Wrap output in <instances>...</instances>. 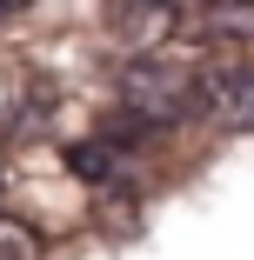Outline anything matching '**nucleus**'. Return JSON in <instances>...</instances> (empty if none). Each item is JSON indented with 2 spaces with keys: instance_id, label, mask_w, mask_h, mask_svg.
<instances>
[{
  "instance_id": "obj_1",
  "label": "nucleus",
  "mask_w": 254,
  "mask_h": 260,
  "mask_svg": "<svg viewBox=\"0 0 254 260\" xmlns=\"http://www.w3.org/2000/svg\"><path fill=\"white\" fill-rule=\"evenodd\" d=\"M121 100H127V127L140 134H154V127H174L201 107V87L181 60H154V54H140L127 74H121Z\"/></svg>"
},
{
  "instance_id": "obj_2",
  "label": "nucleus",
  "mask_w": 254,
  "mask_h": 260,
  "mask_svg": "<svg viewBox=\"0 0 254 260\" xmlns=\"http://www.w3.org/2000/svg\"><path fill=\"white\" fill-rule=\"evenodd\" d=\"M100 27H107V40L127 47V54H161L181 34V0H107V7H100Z\"/></svg>"
},
{
  "instance_id": "obj_3",
  "label": "nucleus",
  "mask_w": 254,
  "mask_h": 260,
  "mask_svg": "<svg viewBox=\"0 0 254 260\" xmlns=\"http://www.w3.org/2000/svg\"><path fill=\"white\" fill-rule=\"evenodd\" d=\"M201 114H214L234 134H254V67H221L201 80Z\"/></svg>"
},
{
  "instance_id": "obj_4",
  "label": "nucleus",
  "mask_w": 254,
  "mask_h": 260,
  "mask_svg": "<svg viewBox=\"0 0 254 260\" xmlns=\"http://www.w3.org/2000/svg\"><path fill=\"white\" fill-rule=\"evenodd\" d=\"M67 167H74L87 187H100V193H121V153H114V140H87V147H67Z\"/></svg>"
},
{
  "instance_id": "obj_5",
  "label": "nucleus",
  "mask_w": 254,
  "mask_h": 260,
  "mask_svg": "<svg viewBox=\"0 0 254 260\" xmlns=\"http://www.w3.org/2000/svg\"><path fill=\"white\" fill-rule=\"evenodd\" d=\"M201 27H208V40H254V0H214Z\"/></svg>"
},
{
  "instance_id": "obj_6",
  "label": "nucleus",
  "mask_w": 254,
  "mask_h": 260,
  "mask_svg": "<svg viewBox=\"0 0 254 260\" xmlns=\"http://www.w3.org/2000/svg\"><path fill=\"white\" fill-rule=\"evenodd\" d=\"M0 260H40V234L14 214H0Z\"/></svg>"
},
{
  "instance_id": "obj_7",
  "label": "nucleus",
  "mask_w": 254,
  "mask_h": 260,
  "mask_svg": "<svg viewBox=\"0 0 254 260\" xmlns=\"http://www.w3.org/2000/svg\"><path fill=\"white\" fill-rule=\"evenodd\" d=\"M14 7H27V0H0V14H14Z\"/></svg>"
}]
</instances>
